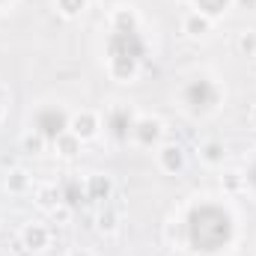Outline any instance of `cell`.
Listing matches in <instances>:
<instances>
[{"label": "cell", "mask_w": 256, "mask_h": 256, "mask_svg": "<svg viewBox=\"0 0 256 256\" xmlns=\"http://www.w3.org/2000/svg\"><path fill=\"white\" fill-rule=\"evenodd\" d=\"M98 226H102V230H114V226H116V214H114V212H102Z\"/></svg>", "instance_id": "7402d4cb"}, {"label": "cell", "mask_w": 256, "mask_h": 256, "mask_svg": "<svg viewBox=\"0 0 256 256\" xmlns=\"http://www.w3.org/2000/svg\"><path fill=\"white\" fill-rule=\"evenodd\" d=\"M224 155H226V152H224V146H220V143H214V140L202 146V158H206L208 164H220V161H224Z\"/></svg>", "instance_id": "ac0fdd59"}, {"label": "cell", "mask_w": 256, "mask_h": 256, "mask_svg": "<svg viewBox=\"0 0 256 256\" xmlns=\"http://www.w3.org/2000/svg\"><path fill=\"white\" fill-rule=\"evenodd\" d=\"M194 3H196L200 15H206V18H218V15H224V12L230 9L232 0H194Z\"/></svg>", "instance_id": "7c38bea8"}, {"label": "cell", "mask_w": 256, "mask_h": 256, "mask_svg": "<svg viewBox=\"0 0 256 256\" xmlns=\"http://www.w3.org/2000/svg\"><path fill=\"white\" fill-rule=\"evenodd\" d=\"M134 137H137L143 146L158 143V137H161V122H158V120H137V122H134Z\"/></svg>", "instance_id": "ba28073f"}, {"label": "cell", "mask_w": 256, "mask_h": 256, "mask_svg": "<svg viewBox=\"0 0 256 256\" xmlns=\"http://www.w3.org/2000/svg\"><path fill=\"white\" fill-rule=\"evenodd\" d=\"M54 143H57V149H60L63 155H68V158H72V155H78V149H80V137H74L72 131L60 134V137H57Z\"/></svg>", "instance_id": "5bb4252c"}, {"label": "cell", "mask_w": 256, "mask_h": 256, "mask_svg": "<svg viewBox=\"0 0 256 256\" xmlns=\"http://www.w3.org/2000/svg\"><path fill=\"white\" fill-rule=\"evenodd\" d=\"M21 244H24V250H30V254L45 250V248H48V230H45V226L30 224V226L24 230V236H21Z\"/></svg>", "instance_id": "8992f818"}, {"label": "cell", "mask_w": 256, "mask_h": 256, "mask_svg": "<svg viewBox=\"0 0 256 256\" xmlns=\"http://www.w3.org/2000/svg\"><path fill=\"white\" fill-rule=\"evenodd\" d=\"M42 146H45V137L42 134H27L24 137V152L36 155V152H42Z\"/></svg>", "instance_id": "44dd1931"}, {"label": "cell", "mask_w": 256, "mask_h": 256, "mask_svg": "<svg viewBox=\"0 0 256 256\" xmlns=\"http://www.w3.org/2000/svg\"><path fill=\"white\" fill-rule=\"evenodd\" d=\"M68 131H72L74 137H80V140H90V137H96V131H98V120H96L92 114H78V116L68 122Z\"/></svg>", "instance_id": "52a82bcc"}, {"label": "cell", "mask_w": 256, "mask_h": 256, "mask_svg": "<svg viewBox=\"0 0 256 256\" xmlns=\"http://www.w3.org/2000/svg\"><path fill=\"white\" fill-rule=\"evenodd\" d=\"M57 6H60V12L63 15H80L84 9H86V0H57Z\"/></svg>", "instance_id": "d6986e66"}, {"label": "cell", "mask_w": 256, "mask_h": 256, "mask_svg": "<svg viewBox=\"0 0 256 256\" xmlns=\"http://www.w3.org/2000/svg\"><path fill=\"white\" fill-rule=\"evenodd\" d=\"M134 116H131V110L128 108H114L110 114H108V128H110V134L116 137V140H126L128 134H134Z\"/></svg>", "instance_id": "5b68a950"}, {"label": "cell", "mask_w": 256, "mask_h": 256, "mask_svg": "<svg viewBox=\"0 0 256 256\" xmlns=\"http://www.w3.org/2000/svg\"><path fill=\"white\" fill-rule=\"evenodd\" d=\"M254 122H256V108H254Z\"/></svg>", "instance_id": "f1b7e54d"}, {"label": "cell", "mask_w": 256, "mask_h": 256, "mask_svg": "<svg viewBox=\"0 0 256 256\" xmlns=\"http://www.w3.org/2000/svg\"><path fill=\"white\" fill-rule=\"evenodd\" d=\"M185 30H188L191 36H202V33H208V18L196 12V15H191V18L185 21Z\"/></svg>", "instance_id": "9a60e30c"}, {"label": "cell", "mask_w": 256, "mask_h": 256, "mask_svg": "<svg viewBox=\"0 0 256 256\" xmlns=\"http://www.w3.org/2000/svg\"><path fill=\"white\" fill-rule=\"evenodd\" d=\"M68 114H66L63 108H42L39 114H36V134H42L45 140H57L60 134L68 131Z\"/></svg>", "instance_id": "3957f363"}, {"label": "cell", "mask_w": 256, "mask_h": 256, "mask_svg": "<svg viewBox=\"0 0 256 256\" xmlns=\"http://www.w3.org/2000/svg\"><path fill=\"white\" fill-rule=\"evenodd\" d=\"M244 182H248V185L256 191V158L250 161V167H248V173H244Z\"/></svg>", "instance_id": "cb8c5ba5"}, {"label": "cell", "mask_w": 256, "mask_h": 256, "mask_svg": "<svg viewBox=\"0 0 256 256\" xmlns=\"http://www.w3.org/2000/svg\"><path fill=\"white\" fill-rule=\"evenodd\" d=\"M110 191H114V185H110L108 176H90V182H86V200H108Z\"/></svg>", "instance_id": "30bf717a"}, {"label": "cell", "mask_w": 256, "mask_h": 256, "mask_svg": "<svg viewBox=\"0 0 256 256\" xmlns=\"http://www.w3.org/2000/svg\"><path fill=\"white\" fill-rule=\"evenodd\" d=\"M185 236L188 244L196 254H218L232 244L236 238V220L224 206L214 202H200L188 212L185 220Z\"/></svg>", "instance_id": "6da1fadb"}, {"label": "cell", "mask_w": 256, "mask_h": 256, "mask_svg": "<svg viewBox=\"0 0 256 256\" xmlns=\"http://www.w3.org/2000/svg\"><path fill=\"white\" fill-rule=\"evenodd\" d=\"M108 57L110 60H134L140 63L146 57V42L137 30H114L108 39Z\"/></svg>", "instance_id": "7a4b0ae2"}, {"label": "cell", "mask_w": 256, "mask_h": 256, "mask_svg": "<svg viewBox=\"0 0 256 256\" xmlns=\"http://www.w3.org/2000/svg\"><path fill=\"white\" fill-rule=\"evenodd\" d=\"M72 256H92V254H86V250H74Z\"/></svg>", "instance_id": "4316f807"}, {"label": "cell", "mask_w": 256, "mask_h": 256, "mask_svg": "<svg viewBox=\"0 0 256 256\" xmlns=\"http://www.w3.org/2000/svg\"><path fill=\"white\" fill-rule=\"evenodd\" d=\"M242 9H256V0H238Z\"/></svg>", "instance_id": "484cf974"}, {"label": "cell", "mask_w": 256, "mask_h": 256, "mask_svg": "<svg viewBox=\"0 0 256 256\" xmlns=\"http://www.w3.org/2000/svg\"><path fill=\"white\" fill-rule=\"evenodd\" d=\"M60 200H63V196H60L57 188H42V191H39V206H45V208H54Z\"/></svg>", "instance_id": "ffe728a7"}, {"label": "cell", "mask_w": 256, "mask_h": 256, "mask_svg": "<svg viewBox=\"0 0 256 256\" xmlns=\"http://www.w3.org/2000/svg\"><path fill=\"white\" fill-rule=\"evenodd\" d=\"M214 102H218V86L208 78H196V80H191L185 86V104L191 108L194 114L214 108Z\"/></svg>", "instance_id": "277c9868"}, {"label": "cell", "mask_w": 256, "mask_h": 256, "mask_svg": "<svg viewBox=\"0 0 256 256\" xmlns=\"http://www.w3.org/2000/svg\"><path fill=\"white\" fill-rule=\"evenodd\" d=\"M238 48L244 51V54H256V36H242V42H238Z\"/></svg>", "instance_id": "603a6c76"}, {"label": "cell", "mask_w": 256, "mask_h": 256, "mask_svg": "<svg viewBox=\"0 0 256 256\" xmlns=\"http://www.w3.org/2000/svg\"><path fill=\"white\" fill-rule=\"evenodd\" d=\"M0 3H3V0H0Z\"/></svg>", "instance_id": "f546056e"}, {"label": "cell", "mask_w": 256, "mask_h": 256, "mask_svg": "<svg viewBox=\"0 0 256 256\" xmlns=\"http://www.w3.org/2000/svg\"><path fill=\"white\" fill-rule=\"evenodd\" d=\"M27 185H30V182H27V173H24V170H12L9 179H6V188H9L12 194L27 191Z\"/></svg>", "instance_id": "2e32d148"}, {"label": "cell", "mask_w": 256, "mask_h": 256, "mask_svg": "<svg viewBox=\"0 0 256 256\" xmlns=\"http://www.w3.org/2000/svg\"><path fill=\"white\" fill-rule=\"evenodd\" d=\"M137 72V63L134 60H110V74L116 80H131Z\"/></svg>", "instance_id": "4fadbf2b"}, {"label": "cell", "mask_w": 256, "mask_h": 256, "mask_svg": "<svg viewBox=\"0 0 256 256\" xmlns=\"http://www.w3.org/2000/svg\"><path fill=\"white\" fill-rule=\"evenodd\" d=\"M161 167H164L167 173H182V167H185V152H182L179 146H164V149H161Z\"/></svg>", "instance_id": "9c48e42d"}, {"label": "cell", "mask_w": 256, "mask_h": 256, "mask_svg": "<svg viewBox=\"0 0 256 256\" xmlns=\"http://www.w3.org/2000/svg\"><path fill=\"white\" fill-rule=\"evenodd\" d=\"M226 188H230V191H236V188H238V176H236V173H230V176H226Z\"/></svg>", "instance_id": "d4e9b609"}, {"label": "cell", "mask_w": 256, "mask_h": 256, "mask_svg": "<svg viewBox=\"0 0 256 256\" xmlns=\"http://www.w3.org/2000/svg\"><path fill=\"white\" fill-rule=\"evenodd\" d=\"M60 196H63V202L68 206V208H78L80 202H86V188H80V182H78V179H68Z\"/></svg>", "instance_id": "8fae6325"}, {"label": "cell", "mask_w": 256, "mask_h": 256, "mask_svg": "<svg viewBox=\"0 0 256 256\" xmlns=\"http://www.w3.org/2000/svg\"><path fill=\"white\" fill-rule=\"evenodd\" d=\"M0 116H3V92H0Z\"/></svg>", "instance_id": "83f0119b"}, {"label": "cell", "mask_w": 256, "mask_h": 256, "mask_svg": "<svg viewBox=\"0 0 256 256\" xmlns=\"http://www.w3.org/2000/svg\"><path fill=\"white\" fill-rule=\"evenodd\" d=\"M114 30H137V21H134V12H131V9H120V12H116Z\"/></svg>", "instance_id": "e0dca14e"}]
</instances>
